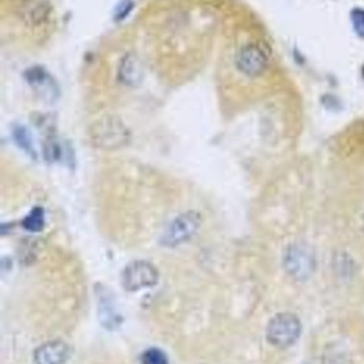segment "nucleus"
<instances>
[{
	"label": "nucleus",
	"instance_id": "nucleus-5",
	"mask_svg": "<svg viewBox=\"0 0 364 364\" xmlns=\"http://www.w3.org/2000/svg\"><path fill=\"white\" fill-rule=\"evenodd\" d=\"M201 226V216L195 211L183 213L170 224L162 237V244L174 247L189 241Z\"/></svg>",
	"mask_w": 364,
	"mask_h": 364
},
{
	"label": "nucleus",
	"instance_id": "nucleus-4",
	"mask_svg": "<svg viewBox=\"0 0 364 364\" xmlns=\"http://www.w3.org/2000/svg\"><path fill=\"white\" fill-rule=\"evenodd\" d=\"M282 262L288 276L298 282L309 280L315 270L313 251L303 244H290L284 251Z\"/></svg>",
	"mask_w": 364,
	"mask_h": 364
},
{
	"label": "nucleus",
	"instance_id": "nucleus-11",
	"mask_svg": "<svg viewBox=\"0 0 364 364\" xmlns=\"http://www.w3.org/2000/svg\"><path fill=\"white\" fill-rule=\"evenodd\" d=\"M13 137L15 142L21 148L24 149L27 154H34V147H32V140H31L30 133L26 128L23 126H17L13 129Z\"/></svg>",
	"mask_w": 364,
	"mask_h": 364
},
{
	"label": "nucleus",
	"instance_id": "nucleus-6",
	"mask_svg": "<svg viewBox=\"0 0 364 364\" xmlns=\"http://www.w3.org/2000/svg\"><path fill=\"white\" fill-rule=\"evenodd\" d=\"M158 270L147 261L138 260L129 263L122 274V284L127 291H138L151 288L158 282Z\"/></svg>",
	"mask_w": 364,
	"mask_h": 364
},
{
	"label": "nucleus",
	"instance_id": "nucleus-12",
	"mask_svg": "<svg viewBox=\"0 0 364 364\" xmlns=\"http://www.w3.org/2000/svg\"><path fill=\"white\" fill-rule=\"evenodd\" d=\"M141 364H169L168 357L160 348H150L141 356Z\"/></svg>",
	"mask_w": 364,
	"mask_h": 364
},
{
	"label": "nucleus",
	"instance_id": "nucleus-1",
	"mask_svg": "<svg viewBox=\"0 0 364 364\" xmlns=\"http://www.w3.org/2000/svg\"><path fill=\"white\" fill-rule=\"evenodd\" d=\"M9 12L31 34H43L54 21L53 5L50 0H9Z\"/></svg>",
	"mask_w": 364,
	"mask_h": 364
},
{
	"label": "nucleus",
	"instance_id": "nucleus-8",
	"mask_svg": "<svg viewBox=\"0 0 364 364\" xmlns=\"http://www.w3.org/2000/svg\"><path fill=\"white\" fill-rule=\"evenodd\" d=\"M71 357V348L63 341H50L34 352L36 364H65Z\"/></svg>",
	"mask_w": 364,
	"mask_h": 364
},
{
	"label": "nucleus",
	"instance_id": "nucleus-14",
	"mask_svg": "<svg viewBox=\"0 0 364 364\" xmlns=\"http://www.w3.org/2000/svg\"><path fill=\"white\" fill-rule=\"evenodd\" d=\"M352 23L358 34L364 36V11L360 9L355 10L352 12Z\"/></svg>",
	"mask_w": 364,
	"mask_h": 364
},
{
	"label": "nucleus",
	"instance_id": "nucleus-15",
	"mask_svg": "<svg viewBox=\"0 0 364 364\" xmlns=\"http://www.w3.org/2000/svg\"><path fill=\"white\" fill-rule=\"evenodd\" d=\"M129 7H131V5H129V3H123V5H121V11L118 12L117 16L119 17V19L124 17V15L127 14V11H129V9H127V8Z\"/></svg>",
	"mask_w": 364,
	"mask_h": 364
},
{
	"label": "nucleus",
	"instance_id": "nucleus-13",
	"mask_svg": "<svg viewBox=\"0 0 364 364\" xmlns=\"http://www.w3.org/2000/svg\"><path fill=\"white\" fill-rule=\"evenodd\" d=\"M336 262V270H339L340 274L343 276L350 274L352 270V261L345 253H339L338 257L334 259Z\"/></svg>",
	"mask_w": 364,
	"mask_h": 364
},
{
	"label": "nucleus",
	"instance_id": "nucleus-7",
	"mask_svg": "<svg viewBox=\"0 0 364 364\" xmlns=\"http://www.w3.org/2000/svg\"><path fill=\"white\" fill-rule=\"evenodd\" d=\"M269 57L266 50L257 44L244 46L237 52L235 65L238 71L248 77H257L264 73L268 65Z\"/></svg>",
	"mask_w": 364,
	"mask_h": 364
},
{
	"label": "nucleus",
	"instance_id": "nucleus-10",
	"mask_svg": "<svg viewBox=\"0 0 364 364\" xmlns=\"http://www.w3.org/2000/svg\"><path fill=\"white\" fill-rule=\"evenodd\" d=\"M45 226V213L41 207H36L23 220V227L29 232H40Z\"/></svg>",
	"mask_w": 364,
	"mask_h": 364
},
{
	"label": "nucleus",
	"instance_id": "nucleus-9",
	"mask_svg": "<svg viewBox=\"0 0 364 364\" xmlns=\"http://www.w3.org/2000/svg\"><path fill=\"white\" fill-rule=\"evenodd\" d=\"M119 78L124 84L136 87L143 78V67L140 60L133 55L125 56L121 60L119 67Z\"/></svg>",
	"mask_w": 364,
	"mask_h": 364
},
{
	"label": "nucleus",
	"instance_id": "nucleus-3",
	"mask_svg": "<svg viewBox=\"0 0 364 364\" xmlns=\"http://www.w3.org/2000/svg\"><path fill=\"white\" fill-rule=\"evenodd\" d=\"M300 334L301 323L293 313H279L267 325V341L277 348H290L297 342Z\"/></svg>",
	"mask_w": 364,
	"mask_h": 364
},
{
	"label": "nucleus",
	"instance_id": "nucleus-2",
	"mask_svg": "<svg viewBox=\"0 0 364 364\" xmlns=\"http://www.w3.org/2000/svg\"><path fill=\"white\" fill-rule=\"evenodd\" d=\"M91 141L100 149H117L129 141V129L117 117L107 116L96 122L91 127Z\"/></svg>",
	"mask_w": 364,
	"mask_h": 364
}]
</instances>
